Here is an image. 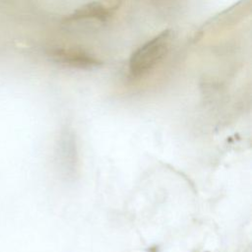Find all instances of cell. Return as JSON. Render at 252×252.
Masks as SVG:
<instances>
[{
	"mask_svg": "<svg viewBox=\"0 0 252 252\" xmlns=\"http://www.w3.org/2000/svg\"><path fill=\"white\" fill-rule=\"evenodd\" d=\"M171 37V31L164 30L143 45L130 56L129 70L132 76L139 77L152 70L166 54Z\"/></svg>",
	"mask_w": 252,
	"mask_h": 252,
	"instance_id": "cell-1",
	"label": "cell"
},
{
	"mask_svg": "<svg viewBox=\"0 0 252 252\" xmlns=\"http://www.w3.org/2000/svg\"><path fill=\"white\" fill-rule=\"evenodd\" d=\"M54 62L76 69H94L100 67L102 62L86 51L76 48H58L50 53Z\"/></svg>",
	"mask_w": 252,
	"mask_h": 252,
	"instance_id": "cell-2",
	"label": "cell"
},
{
	"mask_svg": "<svg viewBox=\"0 0 252 252\" xmlns=\"http://www.w3.org/2000/svg\"><path fill=\"white\" fill-rule=\"evenodd\" d=\"M110 16L109 10L99 2H90L79 8L65 18V21H78L84 19H96L104 22Z\"/></svg>",
	"mask_w": 252,
	"mask_h": 252,
	"instance_id": "cell-3",
	"label": "cell"
}]
</instances>
